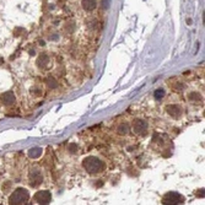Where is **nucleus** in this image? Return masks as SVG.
Instances as JSON below:
<instances>
[{
  "mask_svg": "<svg viewBox=\"0 0 205 205\" xmlns=\"http://www.w3.org/2000/svg\"><path fill=\"white\" fill-rule=\"evenodd\" d=\"M48 61H49L48 55L43 53V54H41L38 58H37V65H38V68H44L48 64Z\"/></svg>",
  "mask_w": 205,
  "mask_h": 205,
  "instance_id": "nucleus-11",
  "label": "nucleus"
},
{
  "mask_svg": "<svg viewBox=\"0 0 205 205\" xmlns=\"http://www.w3.org/2000/svg\"><path fill=\"white\" fill-rule=\"evenodd\" d=\"M97 6V1L96 0H83V7L86 11H92L95 10Z\"/></svg>",
  "mask_w": 205,
  "mask_h": 205,
  "instance_id": "nucleus-9",
  "label": "nucleus"
},
{
  "mask_svg": "<svg viewBox=\"0 0 205 205\" xmlns=\"http://www.w3.org/2000/svg\"><path fill=\"white\" fill-rule=\"evenodd\" d=\"M46 83H47V85H48L51 89H55L57 86H58V84H57L55 79H54V77H52V76L47 77V79H46Z\"/></svg>",
  "mask_w": 205,
  "mask_h": 205,
  "instance_id": "nucleus-12",
  "label": "nucleus"
},
{
  "mask_svg": "<svg viewBox=\"0 0 205 205\" xmlns=\"http://www.w3.org/2000/svg\"><path fill=\"white\" fill-rule=\"evenodd\" d=\"M15 95L12 92H5L4 95L1 96V101H3V103L4 104H6V106H11V104H14L15 103Z\"/></svg>",
  "mask_w": 205,
  "mask_h": 205,
  "instance_id": "nucleus-8",
  "label": "nucleus"
},
{
  "mask_svg": "<svg viewBox=\"0 0 205 205\" xmlns=\"http://www.w3.org/2000/svg\"><path fill=\"white\" fill-rule=\"evenodd\" d=\"M83 165H84V168L90 174H97L106 168L104 162L101 161V160L97 157H93V156L86 157L83 161Z\"/></svg>",
  "mask_w": 205,
  "mask_h": 205,
  "instance_id": "nucleus-1",
  "label": "nucleus"
},
{
  "mask_svg": "<svg viewBox=\"0 0 205 205\" xmlns=\"http://www.w3.org/2000/svg\"><path fill=\"white\" fill-rule=\"evenodd\" d=\"M42 152H43V150L41 149V147H32V149L28 150L27 155H28V157H31V158H38L41 155H42Z\"/></svg>",
  "mask_w": 205,
  "mask_h": 205,
  "instance_id": "nucleus-10",
  "label": "nucleus"
},
{
  "mask_svg": "<svg viewBox=\"0 0 205 205\" xmlns=\"http://www.w3.org/2000/svg\"><path fill=\"white\" fill-rule=\"evenodd\" d=\"M43 182V176L39 171H32L30 173V183L32 187H38Z\"/></svg>",
  "mask_w": 205,
  "mask_h": 205,
  "instance_id": "nucleus-6",
  "label": "nucleus"
},
{
  "mask_svg": "<svg viewBox=\"0 0 205 205\" xmlns=\"http://www.w3.org/2000/svg\"><path fill=\"white\" fill-rule=\"evenodd\" d=\"M166 110H167V113H168L171 117H173V118H179L182 116V113H183L182 107L181 106H178V104H170L168 107L166 108Z\"/></svg>",
  "mask_w": 205,
  "mask_h": 205,
  "instance_id": "nucleus-7",
  "label": "nucleus"
},
{
  "mask_svg": "<svg viewBox=\"0 0 205 205\" xmlns=\"http://www.w3.org/2000/svg\"><path fill=\"white\" fill-rule=\"evenodd\" d=\"M109 5V0H102V6L104 7V9H107Z\"/></svg>",
  "mask_w": 205,
  "mask_h": 205,
  "instance_id": "nucleus-16",
  "label": "nucleus"
},
{
  "mask_svg": "<svg viewBox=\"0 0 205 205\" xmlns=\"http://www.w3.org/2000/svg\"><path fill=\"white\" fill-rule=\"evenodd\" d=\"M33 200L37 204H49L52 200V195L48 190H41L35 194Z\"/></svg>",
  "mask_w": 205,
  "mask_h": 205,
  "instance_id": "nucleus-4",
  "label": "nucleus"
},
{
  "mask_svg": "<svg viewBox=\"0 0 205 205\" xmlns=\"http://www.w3.org/2000/svg\"><path fill=\"white\" fill-rule=\"evenodd\" d=\"M184 200V196L177 192H168L162 198V204H183Z\"/></svg>",
  "mask_w": 205,
  "mask_h": 205,
  "instance_id": "nucleus-3",
  "label": "nucleus"
},
{
  "mask_svg": "<svg viewBox=\"0 0 205 205\" xmlns=\"http://www.w3.org/2000/svg\"><path fill=\"white\" fill-rule=\"evenodd\" d=\"M189 98H190L192 101H193V100H200V96L198 95V93H195V92H194V93L192 92L190 95H189Z\"/></svg>",
  "mask_w": 205,
  "mask_h": 205,
  "instance_id": "nucleus-15",
  "label": "nucleus"
},
{
  "mask_svg": "<svg viewBox=\"0 0 205 205\" xmlns=\"http://www.w3.org/2000/svg\"><path fill=\"white\" fill-rule=\"evenodd\" d=\"M133 130L135 134L138 135H145L147 130V123L142 119H135L133 123Z\"/></svg>",
  "mask_w": 205,
  "mask_h": 205,
  "instance_id": "nucleus-5",
  "label": "nucleus"
},
{
  "mask_svg": "<svg viewBox=\"0 0 205 205\" xmlns=\"http://www.w3.org/2000/svg\"><path fill=\"white\" fill-rule=\"evenodd\" d=\"M154 96H155L156 100H161V98L165 97V90H162V89L156 90V91L154 92Z\"/></svg>",
  "mask_w": 205,
  "mask_h": 205,
  "instance_id": "nucleus-13",
  "label": "nucleus"
},
{
  "mask_svg": "<svg viewBox=\"0 0 205 205\" xmlns=\"http://www.w3.org/2000/svg\"><path fill=\"white\" fill-rule=\"evenodd\" d=\"M118 132H119V134H128V132H129L128 124H120L119 129H118Z\"/></svg>",
  "mask_w": 205,
  "mask_h": 205,
  "instance_id": "nucleus-14",
  "label": "nucleus"
},
{
  "mask_svg": "<svg viewBox=\"0 0 205 205\" xmlns=\"http://www.w3.org/2000/svg\"><path fill=\"white\" fill-rule=\"evenodd\" d=\"M30 199V194H28V190L25 189V188H16V189L12 192L11 195L9 196V204H26Z\"/></svg>",
  "mask_w": 205,
  "mask_h": 205,
  "instance_id": "nucleus-2",
  "label": "nucleus"
}]
</instances>
